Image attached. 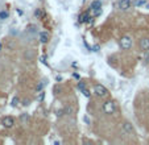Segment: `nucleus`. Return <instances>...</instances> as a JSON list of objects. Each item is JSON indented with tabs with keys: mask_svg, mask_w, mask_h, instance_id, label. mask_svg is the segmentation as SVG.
Listing matches in <instances>:
<instances>
[{
	"mask_svg": "<svg viewBox=\"0 0 149 145\" xmlns=\"http://www.w3.org/2000/svg\"><path fill=\"white\" fill-rule=\"evenodd\" d=\"M17 13H19V15H22L24 12H22V10H17Z\"/></svg>",
	"mask_w": 149,
	"mask_h": 145,
	"instance_id": "nucleus-27",
	"label": "nucleus"
},
{
	"mask_svg": "<svg viewBox=\"0 0 149 145\" xmlns=\"http://www.w3.org/2000/svg\"><path fill=\"white\" fill-rule=\"evenodd\" d=\"M131 46H132V40H131V37L124 36V37L120 38V48H121V49L128 50Z\"/></svg>",
	"mask_w": 149,
	"mask_h": 145,
	"instance_id": "nucleus-3",
	"label": "nucleus"
},
{
	"mask_svg": "<svg viewBox=\"0 0 149 145\" xmlns=\"http://www.w3.org/2000/svg\"><path fill=\"white\" fill-rule=\"evenodd\" d=\"M88 21H91V17H90V15H88V12L79 16V22H88Z\"/></svg>",
	"mask_w": 149,
	"mask_h": 145,
	"instance_id": "nucleus-9",
	"label": "nucleus"
},
{
	"mask_svg": "<svg viewBox=\"0 0 149 145\" xmlns=\"http://www.w3.org/2000/svg\"><path fill=\"white\" fill-rule=\"evenodd\" d=\"M78 88H79V90L86 88V83H83V82H79V83H78Z\"/></svg>",
	"mask_w": 149,
	"mask_h": 145,
	"instance_id": "nucleus-20",
	"label": "nucleus"
},
{
	"mask_svg": "<svg viewBox=\"0 0 149 145\" xmlns=\"http://www.w3.org/2000/svg\"><path fill=\"white\" fill-rule=\"evenodd\" d=\"M123 131H124L127 135H131V133H133V127H132V124L131 123L125 121V123L123 124Z\"/></svg>",
	"mask_w": 149,
	"mask_h": 145,
	"instance_id": "nucleus-7",
	"label": "nucleus"
},
{
	"mask_svg": "<svg viewBox=\"0 0 149 145\" xmlns=\"http://www.w3.org/2000/svg\"><path fill=\"white\" fill-rule=\"evenodd\" d=\"M0 50H1V44H0Z\"/></svg>",
	"mask_w": 149,
	"mask_h": 145,
	"instance_id": "nucleus-28",
	"label": "nucleus"
},
{
	"mask_svg": "<svg viewBox=\"0 0 149 145\" xmlns=\"http://www.w3.org/2000/svg\"><path fill=\"white\" fill-rule=\"evenodd\" d=\"M41 62H42V63H46V57H41Z\"/></svg>",
	"mask_w": 149,
	"mask_h": 145,
	"instance_id": "nucleus-26",
	"label": "nucleus"
},
{
	"mask_svg": "<svg viewBox=\"0 0 149 145\" xmlns=\"http://www.w3.org/2000/svg\"><path fill=\"white\" fill-rule=\"evenodd\" d=\"M5 19H8V12L1 11V12H0V20H5Z\"/></svg>",
	"mask_w": 149,
	"mask_h": 145,
	"instance_id": "nucleus-13",
	"label": "nucleus"
},
{
	"mask_svg": "<svg viewBox=\"0 0 149 145\" xmlns=\"http://www.w3.org/2000/svg\"><path fill=\"white\" fill-rule=\"evenodd\" d=\"M1 124H3L5 128H12L13 124H15V120H13V117H11V116H5V117H3Z\"/></svg>",
	"mask_w": 149,
	"mask_h": 145,
	"instance_id": "nucleus-4",
	"label": "nucleus"
},
{
	"mask_svg": "<svg viewBox=\"0 0 149 145\" xmlns=\"http://www.w3.org/2000/svg\"><path fill=\"white\" fill-rule=\"evenodd\" d=\"M131 0H120V3H119V8L123 11L128 10V8H131Z\"/></svg>",
	"mask_w": 149,
	"mask_h": 145,
	"instance_id": "nucleus-6",
	"label": "nucleus"
},
{
	"mask_svg": "<svg viewBox=\"0 0 149 145\" xmlns=\"http://www.w3.org/2000/svg\"><path fill=\"white\" fill-rule=\"evenodd\" d=\"M102 7V1L100 0H94L93 4H91V10H99Z\"/></svg>",
	"mask_w": 149,
	"mask_h": 145,
	"instance_id": "nucleus-10",
	"label": "nucleus"
},
{
	"mask_svg": "<svg viewBox=\"0 0 149 145\" xmlns=\"http://www.w3.org/2000/svg\"><path fill=\"white\" fill-rule=\"evenodd\" d=\"M93 52H99V45H94Z\"/></svg>",
	"mask_w": 149,
	"mask_h": 145,
	"instance_id": "nucleus-24",
	"label": "nucleus"
},
{
	"mask_svg": "<svg viewBox=\"0 0 149 145\" xmlns=\"http://www.w3.org/2000/svg\"><path fill=\"white\" fill-rule=\"evenodd\" d=\"M143 4H145V1H144V0H139V1H135V5H136V7L143 5Z\"/></svg>",
	"mask_w": 149,
	"mask_h": 145,
	"instance_id": "nucleus-21",
	"label": "nucleus"
},
{
	"mask_svg": "<svg viewBox=\"0 0 149 145\" xmlns=\"http://www.w3.org/2000/svg\"><path fill=\"white\" fill-rule=\"evenodd\" d=\"M82 94H83V95L86 96V98H90V96H91L90 91H88V90H86V88H83V90H82Z\"/></svg>",
	"mask_w": 149,
	"mask_h": 145,
	"instance_id": "nucleus-18",
	"label": "nucleus"
},
{
	"mask_svg": "<svg viewBox=\"0 0 149 145\" xmlns=\"http://www.w3.org/2000/svg\"><path fill=\"white\" fill-rule=\"evenodd\" d=\"M40 41L42 44H46L49 41V33L48 32H41L40 33Z\"/></svg>",
	"mask_w": 149,
	"mask_h": 145,
	"instance_id": "nucleus-8",
	"label": "nucleus"
},
{
	"mask_svg": "<svg viewBox=\"0 0 149 145\" xmlns=\"http://www.w3.org/2000/svg\"><path fill=\"white\" fill-rule=\"evenodd\" d=\"M45 84H46V82H40V83L37 84V91H41V90H44Z\"/></svg>",
	"mask_w": 149,
	"mask_h": 145,
	"instance_id": "nucleus-16",
	"label": "nucleus"
},
{
	"mask_svg": "<svg viewBox=\"0 0 149 145\" xmlns=\"http://www.w3.org/2000/svg\"><path fill=\"white\" fill-rule=\"evenodd\" d=\"M11 104H12V107H17V104H19V98L15 96V98L12 99V103H11Z\"/></svg>",
	"mask_w": 149,
	"mask_h": 145,
	"instance_id": "nucleus-15",
	"label": "nucleus"
},
{
	"mask_svg": "<svg viewBox=\"0 0 149 145\" xmlns=\"http://www.w3.org/2000/svg\"><path fill=\"white\" fill-rule=\"evenodd\" d=\"M33 56H34V53L32 52V50H28V52L25 53V58L28 59V61H31V59L33 58Z\"/></svg>",
	"mask_w": 149,
	"mask_h": 145,
	"instance_id": "nucleus-12",
	"label": "nucleus"
},
{
	"mask_svg": "<svg viewBox=\"0 0 149 145\" xmlns=\"http://www.w3.org/2000/svg\"><path fill=\"white\" fill-rule=\"evenodd\" d=\"M103 112L107 115H112L114 112H115V103L111 102V100H108V102H104L103 103Z\"/></svg>",
	"mask_w": 149,
	"mask_h": 145,
	"instance_id": "nucleus-1",
	"label": "nucleus"
},
{
	"mask_svg": "<svg viewBox=\"0 0 149 145\" xmlns=\"http://www.w3.org/2000/svg\"><path fill=\"white\" fill-rule=\"evenodd\" d=\"M83 120H84V123L90 124V117H88V116H84V117H83Z\"/></svg>",
	"mask_w": 149,
	"mask_h": 145,
	"instance_id": "nucleus-23",
	"label": "nucleus"
},
{
	"mask_svg": "<svg viewBox=\"0 0 149 145\" xmlns=\"http://www.w3.org/2000/svg\"><path fill=\"white\" fill-rule=\"evenodd\" d=\"M94 93H95V95L103 98V96H106L107 94H108V91H107V88L104 86H102V84H95V87H94Z\"/></svg>",
	"mask_w": 149,
	"mask_h": 145,
	"instance_id": "nucleus-2",
	"label": "nucleus"
},
{
	"mask_svg": "<svg viewBox=\"0 0 149 145\" xmlns=\"http://www.w3.org/2000/svg\"><path fill=\"white\" fill-rule=\"evenodd\" d=\"M44 99H45V93L42 91V93H40V95H38V100L41 102V100H44Z\"/></svg>",
	"mask_w": 149,
	"mask_h": 145,
	"instance_id": "nucleus-22",
	"label": "nucleus"
},
{
	"mask_svg": "<svg viewBox=\"0 0 149 145\" xmlns=\"http://www.w3.org/2000/svg\"><path fill=\"white\" fill-rule=\"evenodd\" d=\"M140 48H141L144 52H148L149 50V38H146V37L141 38V41H140Z\"/></svg>",
	"mask_w": 149,
	"mask_h": 145,
	"instance_id": "nucleus-5",
	"label": "nucleus"
},
{
	"mask_svg": "<svg viewBox=\"0 0 149 145\" xmlns=\"http://www.w3.org/2000/svg\"><path fill=\"white\" fill-rule=\"evenodd\" d=\"M34 15H36V17H41V16H44V12L41 10H37L34 12Z\"/></svg>",
	"mask_w": 149,
	"mask_h": 145,
	"instance_id": "nucleus-19",
	"label": "nucleus"
},
{
	"mask_svg": "<svg viewBox=\"0 0 149 145\" xmlns=\"http://www.w3.org/2000/svg\"><path fill=\"white\" fill-rule=\"evenodd\" d=\"M28 114H24L22 116H20V121H22V123H27V120H28Z\"/></svg>",
	"mask_w": 149,
	"mask_h": 145,
	"instance_id": "nucleus-17",
	"label": "nucleus"
},
{
	"mask_svg": "<svg viewBox=\"0 0 149 145\" xmlns=\"http://www.w3.org/2000/svg\"><path fill=\"white\" fill-rule=\"evenodd\" d=\"M53 94H54V95H58V94H61V86H54Z\"/></svg>",
	"mask_w": 149,
	"mask_h": 145,
	"instance_id": "nucleus-14",
	"label": "nucleus"
},
{
	"mask_svg": "<svg viewBox=\"0 0 149 145\" xmlns=\"http://www.w3.org/2000/svg\"><path fill=\"white\" fill-rule=\"evenodd\" d=\"M145 62H149V53H145Z\"/></svg>",
	"mask_w": 149,
	"mask_h": 145,
	"instance_id": "nucleus-25",
	"label": "nucleus"
},
{
	"mask_svg": "<svg viewBox=\"0 0 149 145\" xmlns=\"http://www.w3.org/2000/svg\"><path fill=\"white\" fill-rule=\"evenodd\" d=\"M63 114H65V115H71V114H74V108H73L71 106H66V107L63 108Z\"/></svg>",
	"mask_w": 149,
	"mask_h": 145,
	"instance_id": "nucleus-11",
	"label": "nucleus"
}]
</instances>
